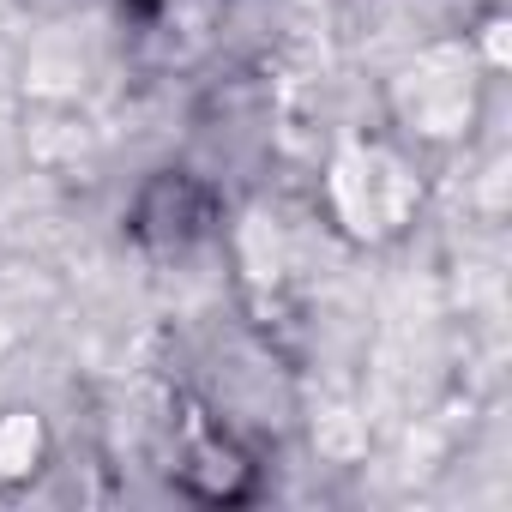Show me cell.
Instances as JSON below:
<instances>
[{"label":"cell","instance_id":"cell-1","mask_svg":"<svg viewBox=\"0 0 512 512\" xmlns=\"http://www.w3.org/2000/svg\"><path fill=\"white\" fill-rule=\"evenodd\" d=\"M211 217H217V193L187 169H163L139 187L127 223L145 247H187L211 229Z\"/></svg>","mask_w":512,"mask_h":512}]
</instances>
